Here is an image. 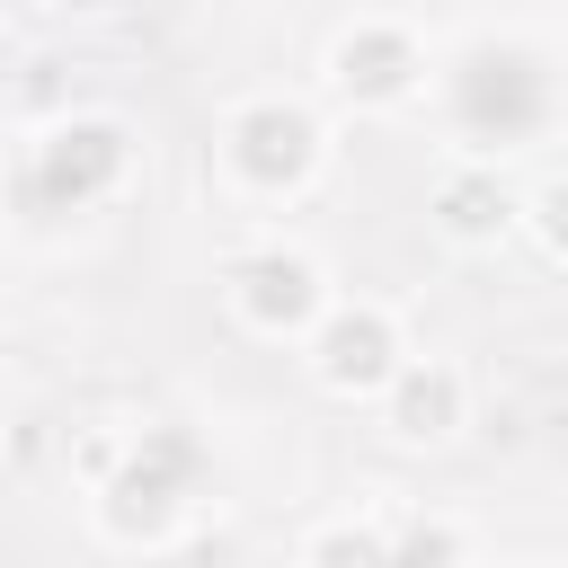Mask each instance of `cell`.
<instances>
[{
  "label": "cell",
  "instance_id": "cell-1",
  "mask_svg": "<svg viewBox=\"0 0 568 568\" xmlns=\"http://www.w3.org/2000/svg\"><path fill=\"white\" fill-rule=\"evenodd\" d=\"M426 98H435V115L453 133V160L497 169V160L541 151L568 124V62L532 27H479L435 62Z\"/></svg>",
  "mask_w": 568,
  "mask_h": 568
},
{
  "label": "cell",
  "instance_id": "cell-3",
  "mask_svg": "<svg viewBox=\"0 0 568 568\" xmlns=\"http://www.w3.org/2000/svg\"><path fill=\"white\" fill-rule=\"evenodd\" d=\"M124 186H133V133H124L115 115H62V124L27 133L18 160H9V204H18L27 231H44V222H89V213H106Z\"/></svg>",
  "mask_w": 568,
  "mask_h": 568
},
{
  "label": "cell",
  "instance_id": "cell-11",
  "mask_svg": "<svg viewBox=\"0 0 568 568\" xmlns=\"http://www.w3.org/2000/svg\"><path fill=\"white\" fill-rule=\"evenodd\" d=\"M515 222H524V231L568 266V169H559V178H541V186L524 195V213H515Z\"/></svg>",
  "mask_w": 568,
  "mask_h": 568
},
{
  "label": "cell",
  "instance_id": "cell-7",
  "mask_svg": "<svg viewBox=\"0 0 568 568\" xmlns=\"http://www.w3.org/2000/svg\"><path fill=\"white\" fill-rule=\"evenodd\" d=\"M302 364L328 399H382L390 373L408 364V337H399V311L373 302V293H337L320 311V328L302 337Z\"/></svg>",
  "mask_w": 568,
  "mask_h": 568
},
{
  "label": "cell",
  "instance_id": "cell-2",
  "mask_svg": "<svg viewBox=\"0 0 568 568\" xmlns=\"http://www.w3.org/2000/svg\"><path fill=\"white\" fill-rule=\"evenodd\" d=\"M204 506H213V453L178 417H142L115 444V462L98 470V488H89V515H98V532L115 550H160Z\"/></svg>",
  "mask_w": 568,
  "mask_h": 568
},
{
  "label": "cell",
  "instance_id": "cell-4",
  "mask_svg": "<svg viewBox=\"0 0 568 568\" xmlns=\"http://www.w3.org/2000/svg\"><path fill=\"white\" fill-rule=\"evenodd\" d=\"M213 160H222V186L240 204H302L328 169V115L311 98H284V89H257L222 115L213 133Z\"/></svg>",
  "mask_w": 568,
  "mask_h": 568
},
{
  "label": "cell",
  "instance_id": "cell-12",
  "mask_svg": "<svg viewBox=\"0 0 568 568\" xmlns=\"http://www.w3.org/2000/svg\"><path fill=\"white\" fill-rule=\"evenodd\" d=\"M9 62H18V53H9V36H0V98H9Z\"/></svg>",
  "mask_w": 568,
  "mask_h": 568
},
{
  "label": "cell",
  "instance_id": "cell-8",
  "mask_svg": "<svg viewBox=\"0 0 568 568\" xmlns=\"http://www.w3.org/2000/svg\"><path fill=\"white\" fill-rule=\"evenodd\" d=\"M382 426H390L399 444H417V453L453 444V435L470 426V382H462V364L408 355V364L390 373V390H382Z\"/></svg>",
  "mask_w": 568,
  "mask_h": 568
},
{
  "label": "cell",
  "instance_id": "cell-6",
  "mask_svg": "<svg viewBox=\"0 0 568 568\" xmlns=\"http://www.w3.org/2000/svg\"><path fill=\"white\" fill-rule=\"evenodd\" d=\"M222 302H231V320L248 328V337H311L320 328V311L337 302V284H328V266L302 248V240H284V231H266V240H248V248H231V266H222Z\"/></svg>",
  "mask_w": 568,
  "mask_h": 568
},
{
  "label": "cell",
  "instance_id": "cell-9",
  "mask_svg": "<svg viewBox=\"0 0 568 568\" xmlns=\"http://www.w3.org/2000/svg\"><path fill=\"white\" fill-rule=\"evenodd\" d=\"M515 213H524V195H506V178L479 169V160H453L444 186H435V231H444L453 248H488V240H506Z\"/></svg>",
  "mask_w": 568,
  "mask_h": 568
},
{
  "label": "cell",
  "instance_id": "cell-10",
  "mask_svg": "<svg viewBox=\"0 0 568 568\" xmlns=\"http://www.w3.org/2000/svg\"><path fill=\"white\" fill-rule=\"evenodd\" d=\"M302 568H399V550H390L382 515H328V524H311Z\"/></svg>",
  "mask_w": 568,
  "mask_h": 568
},
{
  "label": "cell",
  "instance_id": "cell-5",
  "mask_svg": "<svg viewBox=\"0 0 568 568\" xmlns=\"http://www.w3.org/2000/svg\"><path fill=\"white\" fill-rule=\"evenodd\" d=\"M426 80H435V53H426V36L399 9H364L320 53V89L337 106H355V115H399V106L426 98Z\"/></svg>",
  "mask_w": 568,
  "mask_h": 568
}]
</instances>
